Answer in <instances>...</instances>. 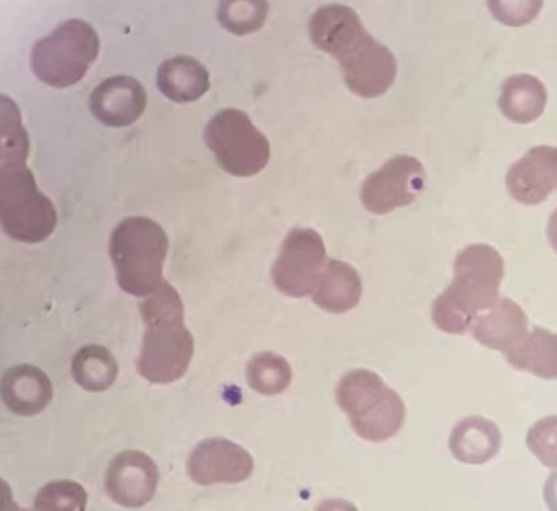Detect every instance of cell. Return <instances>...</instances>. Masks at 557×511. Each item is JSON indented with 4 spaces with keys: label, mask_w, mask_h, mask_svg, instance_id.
I'll list each match as a JSON object with an SVG mask.
<instances>
[{
    "label": "cell",
    "mask_w": 557,
    "mask_h": 511,
    "mask_svg": "<svg viewBox=\"0 0 557 511\" xmlns=\"http://www.w3.org/2000/svg\"><path fill=\"white\" fill-rule=\"evenodd\" d=\"M327 261L320 233L295 228L284 238L281 253L272 265V281L287 297L305 298L315 291Z\"/></svg>",
    "instance_id": "9c48e42d"
},
{
    "label": "cell",
    "mask_w": 557,
    "mask_h": 511,
    "mask_svg": "<svg viewBox=\"0 0 557 511\" xmlns=\"http://www.w3.org/2000/svg\"><path fill=\"white\" fill-rule=\"evenodd\" d=\"M510 366L540 378L557 379V334L534 327L524 342L507 354Z\"/></svg>",
    "instance_id": "44dd1931"
},
{
    "label": "cell",
    "mask_w": 557,
    "mask_h": 511,
    "mask_svg": "<svg viewBox=\"0 0 557 511\" xmlns=\"http://www.w3.org/2000/svg\"><path fill=\"white\" fill-rule=\"evenodd\" d=\"M72 376L79 388L100 394L115 384L119 363L104 346L87 345L73 357Z\"/></svg>",
    "instance_id": "7402d4cb"
},
{
    "label": "cell",
    "mask_w": 557,
    "mask_h": 511,
    "mask_svg": "<svg viewBox=\"0 0 557 511\" xmlns=\"http://www.w3.org/2000/svg\"><path fill=\"white\" fill-rule=\"evenodd\" d=\"M203 139L219 166L233 177H253L270 162L269 139L246 112L236 108L215 113L205 128Z\"/></svg>",
    "instance_id": "ba28073f"
},
{
    "label": "cell",
    "mask_w": 557,
    "mask_h": 511,
    "mask_svg": "<svg viewBox=\"0 0 557 511\" xmlns=\"http://www.w3.org/2000/svg\"><path fill=\"white\" fill-rule=\"evenodd\" d=\"M253 470L251 453L221 437L201 441L187 459V474L201 486L242 484Z\"/></svg>",
    "instance_id": "8fae6325"
},
{
    "label": "cell",
    "mask_w": 557,
    "mask_h": 511,
    "mask_svg": "<svg viewBox=\"0 0 557 511\" xmlns=\"http://www.w3.org/2000/svg\"><path fill=\"white\" fill-rule=\"evenodd\" d=\"M547 100V88L542 79L517 75L504 83L498 107L509 121L528 124L543 115Z\"/></svg>",
    "instance_id": "ffe728a7"
},
{
    "label": "cell",
    "mask_w": 557,
    "mask_h": 511,
    "mask_svg": "<svg viewBox=\"0 0 557 511\" xmlns=\"http://www.w3.org/2000/svg\"><path fill=\"white\" fill-rule=\"evenodd\" d=\"M547 235L550 247L557 253V209L549 217Z\"/></svg>",
    "instance_id": "f546056e"
},
{
    "label": "cell",
    "mask_w": 557,
    "mask_h": 511,
    "mask_svg": "<svg viewBox=\"0 0 557 511\" xmlns=\"http://www.w3.org/2000/svg\"><path fill=\"white\" fill-rule=\"evenodd\" d=\"M502 445L503 435L497 424L481 416L460 420L448 440L454 458L466 464L487 463L497 456Z\"/></svg>",
    "instance_id": "e0dca14e"
},
{
    "label": "cell",
    "mask_w": 557,
    "mask_h": 511,
    "mask_svg": "<svg viewBox=\"0 0 557 511\" xmlns=\"http://www.w3.org/2000/svg\"><path fill=\"white\" fill-rule=\"evenodd\" d=\"M146 332L136 367L150 384H172L184 377L195 354V339L185 325L181 295L164 282L140 304Z\"/></svg>",
    "instance_id": "277c9868"
},
{
    "label": "cell",
    "mask_w": 557,
    "mask_h": 511,
    "mask_svg": "<svg viewBox=\"0 0 557 511\" xmlns=\"http://www.w3.org/2000/svg\"><path fill=\"white\" fill-rule=\"evenodd\" d=\"M424 186L422 162L411 155H396L363 182L361 202L373 214H388L417 201Z\"/></svg>",
    "instance_id": "30bf717a"
},
{
    "label": "cell",
    "mask_w": 557,
    "mask_h": 511,
    "mask_svg": "<svg viewBox=\"0 0 557 511\" xmlns=\"http://www.w3.org/2000/svg\"><path fill=\"white\" fill-rule=\"evenodd\" d=\"M158 485V465L145 452L131 450L119 453L107 470L108 496L124 508H144L156 497Z\"/></svg>",
    "instance_id": "7c38bea8"
},
{
    "label": "cell",
    "mask_w": 557,
    "mask_h": 511,
    "mask_svg": "<svg viewBox=\"0 0 557 511\" xmlns=\"http://www.w3.org/2000/svg\"><path fill=\"white\" fill-rule=\"evenodd\" d=\"M147 94L138 79L129 76H113L94 89L89 98V110L106 127L133 126L144 115Z\"/></svg>",
    "instance_id": "4fadbf2b"
},
{
    "label": "cell",
    "mask_w": 557,
    "mask_h": 511,
    "mask_svg": "<svg viewBox=\"0 0 557 511\" xmlns=\"http://www.w3.org/2000/svg\"><path fill=\"white\" fill-rule=\"evenodd\" d=\"M3 499H2V511H36V510H28V509H21L18 507V504H16L14 501H13V498H11V493L8 488V486H5L4 482H3Z\"/></svg>",
    "instance_id": "f1b7e54d"
},
{
    "label": "cell",
    "mask_w": 557,
    "mask_h": 511,
    "mask_svg": "<svg viewBox=\"0 0 557 511\" xmlns=\"http://www.w3.org/2000/svg\"><path fill=\"white\" fill-rule=\"evenodd\" d=\"M99 51V34L92 25L82 20L66 21L34 45V75L49 87L70 88L87 75Z\"/></svg>",
    "instance_id": "52a82bcc"
},
{
    "label": "cell",
    "mask_w": 557,
    "mask_h": 511,
    "mask_svg": "<svg viewBox=\"0 0 557 511\" xmlns=\"http://www.w3.org/2000/svg\"><path fill=\"white\" fill-rule=\"evenodd\" d=\"M2 397L11 412L22 417L36 416L53 400V384L41 369L24 363L4 372Z\"/></svg>",
    "instance_id": "2e32d148"
},
{
    "label": "cell",
    "mask_w": 557,
    "mask_h": 511,
    "mask_svg": "<svg viewBox=\"0 0 557 511\" xmlns=\"http://www.w3.org/2000/svg\"><path fill=\"white\" fill-rule=\"evenodd\" d=\"M310 38L318 49L337 60L351 94L374 99L388 92L397 76V61L385 45L363 27L354 9L323 5L311 16Z\"/></svg>",
    "instance_id": "7a4b0ae2"
},
{
    "label": "cell",
    "mask_w": 557,
    "mask_h": 511,
    "mask_svg": "<svg viewBox=\"0 0 557 511\" xmlns=\"http://www.w3.org/2000/svg\"><path fill=\"white\" fill-rule=\"evenodd\" d=\"M247 382L260 395H281L293 382V369L286 358L264 351L249 361Z\"/></svg>",
    "instance_id": "603a6c76"
},
{
    "label": "cell",
    "mask_w": 557,
    "mask_h": 511,
    "mask_svg": "<svg viewBox=\"0 0 557 511\" xmlns=\"http://www.w3.org/2000/svg\"><path fill=\"white\" fill-rule=\"evenodd\" d=\"M169 252L166 232L147 217H128L112 232L110 256L116 282L124 292L144 298L162 284Z\"/></svg>",
    "instance_id": "5b68a950"
},
{
    "label": "cell",
    "mask_w": 557,
    "mask_h": 511,
    "mask_svg": "<svg viewBox=\"0 0 557 511\" xmlns=\"http://www.w3.org/2000/svg\"><path fill=\"white\" fill-rule=\"evenodd\" d=\"M527 446L545 468L557 470V414L533 424L527 435Z\"/></svg>",
    "instance_id": "484cf974"
},
{
    "label": "cell",
    "mask_w": 557,
    "mask_h": 511,
    "mask_svg": "<svg viewBox=\"0 0 557 511\" xmlns=\"http://www.w3.org/2000/svg\"><path fill=\"white\" fill-rule=\"evenodd\" d=\"M88 493L75 481H54L45 485L34 499L36 511H85Z\"/></svg>",
    "instance_id": "d4e9b609"
},
{
    "label": "cell",
    "mask_w": 557,
    "mask_h": 511,
    "mask_svg": "<svg viewBox=\"0 0 557 511\" xmlns=\"http://www.w3.org/2000/svg\"><path fill=\"white\" fill-rule=\"evenodd\" d=\"M528 316L519 304L508 298H499L491 310L476 316L470 331L476 342L505 356L524 342L528 334Z\"/></svg>",
    "instance_id": "9a60e30c"
},
{
    "label": "cell",
    "mask_w": 557,
    "mask_h": 511,
    "mask_svg": "<svg viewBox=\"0 0 557 511\" xmlns=\"http://www.w3.org/2000/svg\"><path fill=\"white\" fill-rule=\"evenodd\" d=\"M0 220L5 235L24 244H39L54 232L59 217L50 198L39 191L27 167L30 140L15 102L2 96L0 116Z\"/></svg>",
    "instance_id": "6da1fadb"
},
{
    "label": "cell",
    "mask_w": 557,
    "mask_h": 511,
    "mask_svg": "<svg viewBox=\"0 0 557 511\" xmlns=\"http://www.w3.org/2000/svg\"><path fill=\"white\" fill-rule=\"evenodd\" d=\"M507 187L517 202L543 203L557 191V147L539 146L511 164Z\"/></svg>",
    "instance_id": "5bb4252c"
},
{
    "label": "cell",
    "mask_w": 557,
    "mask_h": 511,
    "mask_svg": "<svg viewBox=\"0 0 557 511\" xmlns=\"http://www.w3.org/2000/svg\"><path fill=\"white\" fill-rule=\"evenodd\" d=\"M269 8V3L263 0L223 2L220 4L218 18L225 30L236 36H246L263 27Z\"/></svg>",
    "instance_id": "cb8c5ba5"
},
{
    "label": "cell",
    "mask_w": 557,
    "mask_h": 511,
    "mask_svg": "<svg viewBox=\"0 0 557 511\" xmlns=\"http://www.w3.org/2000/svg\"><path fill=\"white\" fill-rule=\"evenodd\" d=\"M362 297L361 276L354 266L341 260H329L320 283L312 292V302L332 314L354 310Z\"/></svg>",
    "instance_id": "ac0fdd59"
},
{
    "label": "cell",
    "mask_w": 557,
    "mask_h": 511,
    "mask_svg": "<svg viewBox=\"0 0 557 511\" xmlns=\"http://www.w3.org/2000/svg\"><path fill=\"white\" fill-rule=\"evenodd\" d=\"M315 511H360L355 503L341 498L325 499L318 504Z\"/></svg>",
    "instance_id": "83f0119b"
},
{
    "label": "cell",
    "mask_w": 557,
    "mask_h": 511,
    "mask_svg": "<svg viewBox=\"0 0 557 511\" xmlns=\"http://www.w3.org/2000/svg\"><path fill=\"white\" fill-rule=\"evenodd\" d=\"M505 274L503 256L486 244L465 248L454 263V279L432 303L431 316L441 332L462 335L476 316L499 299Z\"/></svg>",
    "instance_id": "3957f363"
},
{
    "label": "cell",
    "mask_w": 557,
    "mask_h": 511,
    "mask_svg": "<svg viewBox=\"0 0 557 511\" xmlns=\"http://www.w3.org/2000/svg\"><path fill=\"white\" fill-rule=\"evenodd\" d=\"M335 400L363 440H389L405 425V401L377 373L368 369L346 373L335 389Z\"/></svg>",
    "instance_id": "8992f818"
},
{
    "label": "cell",
    "mask_w": 557,
    "mask_h": 511,
    "mask_svg": "<svg viewBox=\"0 0 557 511\" xmlns=\"http://www.w3.org/2000/svg\"><path fill=\"white\" fill-rule=\"evenodd\" d=\"M544 501L550 511H557V471L550 474L545 482Z\"/></svg>",
    "instance_id": "4316f807"
},
{
    "label": "cell",
    "mask_w": 557,
    "mask_h": 511,
    "mask_svg": "<svg viewBox=\"0 0 557 511\" xmlns=\"http://www.w3.org/2000/svg\"><path fill=\"white\" fill-rule=\"evenodd\" d=\"M157 84L169 100L187 104L208 94L210 75L200 61L190 55H178L159 66Z\"/></svg>",
    "instance_id": "d6986e66"
}]
</instances>
